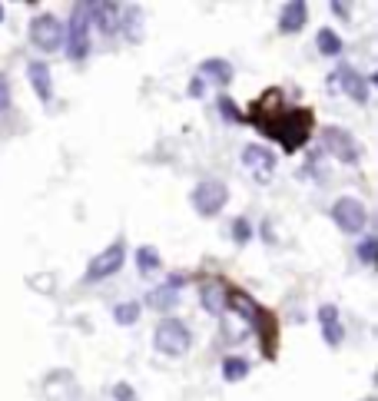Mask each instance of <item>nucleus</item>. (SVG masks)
Segmentation results:
<instances>
[{
  "instance_id": "obj_8",
  "label": "nucleus",
  "mask_w": 378,
  "mask_h": 401,
  "mask_svg": "<svg viewBox=\"0 0 378 401\" xmlns=\"http://www.w3.org/2000/svg\"><path fill=\"white\" fill-rule=\"evenodd\" d=\"M123 265V242H113L110 249H103L100 255H93V262L87 265V282H100V279H110L113 272H120Z\"/></svg>"
},
{
  "instance_id": "obj_28",
  "label": "nucleus",
  "mask_w": 378,
  "mask_h": 401,
  "mask_svg": "<svg viewBox=\"0 0 378 401\" xmlns=\"http://www.w3.org/2000/svg\"><path fill=\"white\" fill-rule=\"evenodd\" d=\"M0 20H4V7H0Z\"/></svg>"
},
{
  "instance_id": "obj_10",
  "label": "nucleus",
  "mask_w": 378,
  "mask_h": 401,
  "mask_svg": "<svg viewBox=\"0 0 378 401\" xmlns=\"http://www.w3.org/2000/svg\"><path fill=\"white\" fill-rule=\"evenodd\" d=\"M335 83H342L345 93H349L355 103H368V80L362 73H355L352 66H339V70L332 73V87H335Z\"/></svg>"
},
{
  "instance_id": "obj_4",
  "label": "nucleus",
  "mask_w": 378,
  "mask_h": 401,
  "mask_svg": "<svg viewBox=\"0 0 378 401\" xmlns=\"http://www.w3.org/2000/svg\"><path fill=\"white\" fill-rule=\"evenodd\" d=\"M192 209L202 216V219H213V216L223 213V206L229 199V189L226 183H219V179H202L200 186L192 189Z\"/></svg>"
},
{
  "instance_id": "obj_26",
  "label": "nucleus",
  "mask_w": 378,
  "mask_h": 401,
  "mask_svg": "<svg viewBox=\"0 0 378 401\" xmlns=\"http://www.w3.org/2000/svg\"><path fill=\"white\" fill-rule=\"evenodd\" d=\"M113 398L116 401H136V398H133V391H130V385H123V381L113 385Z\"/></svg>"
},
{
  "instance_id": "obj_22",
  "label": "nucleus",
  "mask_w": 378,
  "mask_h": 401,
  "mask_svg": "<svg viewBox=\"0 0 378 401\" xmlns=\"http://www.w3.org/2000/svg\"><path fill=\"white\" fill-rule=\"evenodd\" d=\"M252 239V226H249V219H236V223H232V242H236V246H246V242H249Z\"/></svg>"
},
{
  "instance_id": "obj_16",
  "label": "nucleus",
  "mask_w": 378,
  "mask_h": 401,
  "mask_svg": "<svg viewBox=\"0 0 378 401\" xmlns=\"http://www.w3.org/2000/svg\"><path fill=\"white\" fill-rule=\"evenodd\" d=\"M87 13H90V20L97 17V24H100L103 34H113L116 30V13H120V7L116 3H87Z\"/></svg>"
},
{
  "instance_id": "obj_21",
  "label": "nucleus",
  "mask_w": 378,
  "mask_h": 401,
  "mask_svg": "<svg viewBox=\"0 0 378 401\" xmlns=\"http://www.w3.org/2000/svg\"><path fill=\"white\" fill-rule=\"evenodd\" d=\"M160 265V252L153 249V246H143V249L136 252V269L139 272H153Z\"/></svg>"
},
{
  "instance_id": "obj_11",
  "label": "nucleus",
  "mask_w": 378,
  "mask_h": 401,
  "mask_svg": "<svg viewBox=\"0 0 378 401\" xmlns=\"http://www.w3.org/2000/svg\"><path fill=\"white\" fill-rule=\"evenodd\" d=\"M200 302H202V309H206V312L226 315V309H229V292H226V286H223L219 279H209V282H202Z\"/></svg>"
},
{
  "instance_id": "obj_19",
  "label": "nucleus",
  "mask_w": 378,
  "mask_h": 401,
  "mask_svg": "<svg viewBox=\"0 0 378 401\" xmlns=\"http://www.w3.org/2000/svg\"><path fill=\"white\" fill-rule=\"evenodd\" d=\"M315 47L322 57H339L342 53V40L335 30H318V37H315Z\"/></svg>"
},
{
  "instance_id": "obj_7",
  "label": "nucleus",
  "mask_w": 378,
  "mask_h": 401,
  "mask_svg": "<svg viewBox=\"0 0 378 401\" xmlns=\"http://www.w3.org/2000/svg\"><path fill=\"white\" fill-rule=\"evenodd\" d=\"M242 166L252 173V179L259 183V186H265V183H272V176H276V156H272V150H265V146H246L242 150Z\"/></svg>"
},
{
  "instance_id": "obj_24",
  "label": "nucleus",
  "mask_w": 378,
  "mask_h": 401,
  "mask_svg": "<svg viewBox=\"0 0 378 401\" xmlns=\"http://www.w3.org/2000/svg\"><path fill=\"white\" fill-rule=\"evenodd\" d=\"M375 246H378V242H375V239H365V242H362V246H358V249H355V252H358V262H375Z\"/></svg>"
},
{
  "instance_id": "obj_1",
  "label": "nucleus",
  "mask_w": 378,
  "mask_h": 401,
  "mask_svg": "<svg viewBox=\"0 0 378 401\" xmlns=\"http://www.w3.org/2000/svg\"><path fill=\"white\" fill-rule=\"evenodd\" d=\"M262 129L272 139H279L286 153H295L299 146H305V139L312 133V113L309 110H289V113L279 116L272 126H262Z\"/></svg>"
},
{
  "instance_id": "obj_17",
  "label": "nucleus",
  "mask_w": 378,
  "mask_h": 401,
  "mask_svg": "<svg viewBox=\"0 0 378 401\" xmlns=\"http://www.w3.org/2000/svg\"><path fill=\"white\" fill-rule=\"evenodd\" d=\"M202 76H209V80H216V83H223V87H226L229 80H232V66H229L226 60L209 57V60H202Z\"/></svg>"
},
{
  "instance_id": "obj_3",
  "label": "nucleus",
  "mask_w": 378,
  "mask_h": 401,
  "mask_svg": "<svg viewBox=\"0 0 378 401\" xmlns=\"http://www.w3.org/2000/svg\"><path fill=\"white\" fill-rule=\"evenodd\" d=\"M63 47H66V57L70 60H87L90 53V13H87V3H76L74 7V17H70V30L63 37Z\"/></svg>"
},
{
  "instance_id": "obj_25",
  "label": "nucleus",
  "mask_w": 378,
  "mask_h": 401,
  "mask_svg": "<svg viewBox=\"0 0 378 401\" xmlns=\"http://www.w3.org/2000/svg\"><path fill=\"white\" fill-rule=\"evenodd\" d=\"M7 103H10V83H7V76L0 73V113L7 110Z\"/></svg>"
},
{
  "instance_id": "obj_12",
  "label": "nucleus",
  "mask_w": 378,
  "mask_h": 401,
  "mask_svg": "<svg viewBox=\"0 0 378 401\" xmlns=\"http://www.w3.org/2000/svg\"><path fill=\"white\" fill-rule=\"evenodd\" d=\"M186 286V276H169L166 279V286H160V288H153L150 295H146V305L150 309H173L176 305V292Z\"/></svg>"
},
{
  "instance_id": "obj_13",
  "label": "nucleus",
  "mask_w": 378,
  "mask_h": 401,
  "mask_svg": "<svg viewBox=\"0 0 378 401\" xmlns=\"http://www.w3.org/2000/svg\"><path fill=\"white\" fill-rule=\"evenodd\" d=\"M318 322H322V339H326V345L339 349L342 339H345V328H342L339 309H335V305H322V309H318Z\"/></svg>"
},
{
  "instance_id": "obj_20",
  "label": "nucleus",
  "mask_w": 378,
  "mask_h": 401,
  "mask_svg": "<svg viewBox=\"0 0 378 401\" xmlns=\"http://www.w3.org/2000/svg\"><path fill=\"white\" fill-rule=\"evenodd\" d=\"M136 318H139V302H120V305H113V322L133 325Z\"/></svg>"
},
{
  "instance_id": "obj_18",
  "label": "nucleus",
  "mask_w": 378,
  "mask_h": 401,
  "mask_svg": "<svg viewBox=\"0 0 378 401\" xmlns=\"http://www.w3.org/2000/svg\"><path fill=\"white\" fill-rule=\"evenodd\" d=\"M246 375H249V362H246L242 355H229V358H223V378H226L229 385H232V381H242Z\"/></svg>"
},
{
  "instance_id": "obj_5",
  "label": "nucleus",
  "mask_w": 378,
  "mask_h": 401,
  "mask_svg": "<svg viewBox=\"0 0 378 401\" xmlns=\"http://www.w3.org/2000/svg\"><path fill=\"white\" fill-rule=\"evenodd\" d=\"M63 37H66V27H63L53 13H40V17L30 20V40L37 43L40 50H47V53L60 50Z\"/></svg>"
},
{
  "instance_id": "obj_23",
  "label": "nucleus",
  "mask_w": 378,
  "mask_h": 401,
  "mask_svg": "<svg viewBox=\"0 0 378 401\" xmlns=\"http://www.w3.org/2000/svg\"><path fill=\"white\" fill-rule=\"evenodd\" d=\"M219 113L226 116L229 123H246V116L239 113V106H236V103L229 100V97H219Z\"/></svg>"
},
{
  "instance_id": "obj_9",
  "label": "nucleus",
  "mask_w": 378,
  "mask_h": 401,
  "mask_svg": "<svg viewBox=\"0 0 378 401\" xmlns=\"http://www.w3.org/2000/svg\"><path fill=\"white\" fill-rule=\"evenodd\" d=\"M322 143H326V150L332 153L335 160H342V163H355V160H358V146H355L352 133H345L339 126H328L326 133H322Z\"/></svg>"
},
{
  "instance_id": "obj_15",
  "label": "nucleus",
  "mask_w": 378,
  "mask_h": 401,
  "mask_svg": "<svg viewBox=\"0 0 378 401\" xmlns=\"http://www.w3.org/2000/svg\"><path fill=\"white\" fill-rule=\"evenodd\" d=\"M305 20H309V7L305 3H286V10L279 17V30L282 34H299L305 27Z\"/></svg>"
},
{
  "instance_id": "obj_14",
  "label": "nucleus",
  "mask_w": 378,
  "mask_h": 401,
  "mask_svg": "<svg viewBox=\"0 0 378 401\" xmlns=\"http://www.w3.org/2000/svg\"><path fill=\"white\" fill-rule=\"evenodd\" d=\"M27 80H30V87H34V93H37L43 103H50L53 100V73H50V66L47 63H30L27 66Z\"/></svg>"
},
{
  "instance_id": "obj_29",
  "label": "nucleus",
  "mask_w": 378,
  "mask_h": 401,
  "mask_svg": "<svg viewBox=\"0 0 378 401\" xmlns=\"http://www.w3.org/2000/svg\"><path fill=\"white\" fill-rule=\"evenodd\" d=\"M365 401H375V398H365Z\"/></svg>"
},
{
  "instance_id": "obj_6",
  "label": "nucleus",
  "mask_w": 378,
  "mask_h": 401,
  "mask_svg": "<svg viewBox=\"0 0 378 401\" xmlns=\"http://www.w3.org/2000/svg\"><path fill=\"white\" fill-rule=\"evenodd\" d=\"M332 219H335V226L342 232H362L368 223V213L362 199H355V196H339L335 206H332Z\"/></svg>"
},
{
  "instance_id": "obj_27",
  "label": "nucleus",
  "mask_w": 378,
  "mask_h": 401,
  "mask_svg": "<svg viewBox=\"0 0 378 401\" xmlns=\"http://www.w3.org/2000/svg\"><path fill=\"white\" fill-rule=\"evenodd\" d=\"M189 97H202V76H196V80L189 83Z\"/></svg>"
},
{
  "instance_id": "obj_2",
  "label": "nucleus",
  "mask_w": 378,
  "mask_h": 401,
  "mask_svg": "<svg viewBox=\"0 0 378 401\" xmlns=\"http://www.w3.org/2000/svg\"><path fill=\"white\" fill-rule=\"evenodd\" d=\"M153 345L166 358H183L189 351V345H192V339H189V328L179 318H163L156 325V332H153Z\"/></svg>"
}]
</instances>
